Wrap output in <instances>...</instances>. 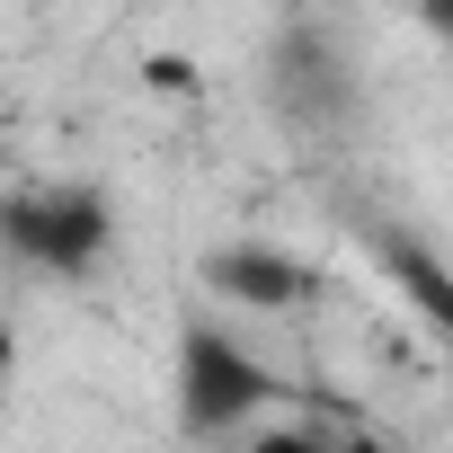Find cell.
<instances>
[{
    "label": "cell",
    "instance_id": "cell-1",
    "mask_svg": "<svg viewBox=\"0 0 453 453\" xmlns=\"http://www.w3.org/2000/svg\"><path fill=\"white\" fill-rule=\"evenodd\" d=\"M54 232V250H45V267H98V250H107V204L89 196V187H63V196H36L27 213H19V241H45Z\"/></svg>",
    "mask_w": 453,
    "mask_h": 453
},
{
    "label": "cell",
    "instance_id": "cell-2",
    "mask_svg": "<svg viewBox=\"0 0 453 453\" xmlns=\"http://www.w3.org/2000/svg\"><path fill=\"white\" fill-rule=\"evenodd\" d=\"M204 285H213L222 303L285 311V303H303V294H311V267H303L294 250H222V258H204Z\"/></svg>",
    "mask_w": 453,
    "mask_h": 453
},
{
    "label": "cell",
    "instance_id": "cell-3",
    "mask_svg": "<svg viewBox=\"0 0 453 453\" xmlns=\"http://www.w3.org/2000/svg\"><path fill=\"white\" fill-rule=\"evenodd\" d=\"M250 453H338V444H320L311 426H258V435H250Z\"/></svg>",
    "mask_w": 453,
    "mask_h": 453
},
{
    "label": "cell",
    "instance_id": "cell-4",
    "mask_svg": "<svg viewBox=\"0 0 453 453\" xmlns=\"http://www.w3.org/2000/svg\"><path fill=\"white\" fill-rule=\"evenodd\" d=\"M418 19H426V27H435V36L453 45V0H418Z\"/></svg>",
    "mask_w": 453,
    "mask_h": 453
}]
</instances>
